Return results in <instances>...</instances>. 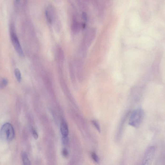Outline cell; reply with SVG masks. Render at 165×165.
Here are the masks:
<instances>
[{
	"label": "cell",
	"instance_id": "cell-1",
	"mask_svg": "<svg viewBox=\"0 0 165 165\" xmlns=\"http://www.w3.org/2000/svg\"><path fill=\"white\" fill-rule=\"evenodd\" d=\"M144 112L141 108L135 110L129 117L128 124L133 127L137 128L141 124L144 119Z\"/></svg>",
	"mask_w": 165,
	"mask_h": 165
},
{
	"label": "cell",
	"instance_id": "cell-2",
	"mask_svg": "<svg viewBox=\"0 0 165 165\" xmlns=\"http://www.w3.org/2000/svg\"><path fill=\"white\" fill-rule=\"evenodd\" d=\"M15 136L14 130L11 124L7 123L3 125L0 131V138L2 140L6 142L11 141Z\"/></svg>",
	"mask_w": 165,
	"mask_h": 165
},
{
	"label": "cell",
	"instance_id": "cell-3",
	"mask_svg": "<svg viewBox=\"0 0 165 165\" xmlns=\"http://www.w3.org/2000/svg\"><path fill=\"white\" fill-rule=\"evenodd\" d=\"M155 152L154 146L149 147L147 150L141 165H150Z\"/></svg>",
	"mask_w": 165,
	"mask_h": 165
},
{
	"label": "cell",
	"instance_id": "cell-4",
	"mask_svg": "<svg viewBox=\"0 0 165 165\" xmlns=\"http://www.w3.org/2000/svg\"><path fill=\"white\" fill-rule=\"evenodd\" d=\"M11 39L15 49L19 55L23 57L24 55L23 51L16 34L12 32L11 33Z\"/></svg>",
	"mask_w": 165,
	"mask_h": 165
},
{
	"label": "cell",
	"instance_id": "cell-5",
	"mask_svg": "<svg viewBox=\"0 0 165 165\" xmlns=\"http://www.w3.org/2000/svg\"><path fill=\"white\" fill-rule=\"evenodd\" d=\"M60 131L63 136H68L69 129L68 124L64 120H62L60 124Z\"/></svg>",
	"mask_w": 165,
	"mask_h": 165
},
{
	"label": "cell",
	"instance_id": "cell-6",
	"mask_svg": "<svg viewBox=\"0 0 165 165\" xmlns=\"http://www.w3.org/2000/svg\"><path fill=\"white\" fill-rule=\"evenodd\" d=\"M22 157L23 165H31L30 161L26 152H24L23 153L22 155Z\"/></svg>",
	"mask_w": 165,
	"mask_h": 165
},
{
	"label": "cell",
	"instance_id": "cell-7",
	"mask_svg": "<svg viewBox=\"0 0 165 165\" xmlns=\"http://www.w3.org/2000/svg\"><path fill=\"white\" fill-rule=\"evenodd\" d=\"M14 74L18 81L20 82L21 80V75L20 71L19 69H15L14 70Z\"/></svg>",
	"mask_w": 165,
	"mask_h": 165
},
{
	"label": "cell",
	"instance_id": "cell-8",
	"mask_svg": "<svg viewBox=\"0 0 165 165\" xmlns=\"http://www.w3.org/2000/svg\"><path fill=\"white\" fill-rule=\"evenodd\" d=\"M8 84V80L7 79L2 78L0 80V88H3Z\"/></svg>",
	"mask_w": 165,
	"mask_h": 165
},
{
	"label": "cell",
	"instance_id": "cell-9",
	"mask_svg": "<svg viewBox=\"0 0 165 165\" xmlns=\"http://www.w3.org/2000/svg\"><path fill=\"white\" fill-rule=\"evenodd\" d=\"M92 123H93V125L95 126L96 128L97 129V130L100 133L101 129L98 122L97 121L94 120L92 121Z\"/></svg>",
	"mask_w": 165,
	"mask_h": 165
},
{
	"label": "cell",
	"instance_id": "cell-10",
	"mask_svg": "<svg viewBox=\"0 0 165 165\" xmlns=\"http://www.w3.org/2000/svg\"><path fill=\"white\" fill-rule=\"evenodd\" d=\"M92 158L93 159V160L96 163H99V159L96 153H93L91 155Z\"/></svg>",
	"mask_w": 165,
	"mask_h": 165
},
{
	"label": "cell",
	"instance_id": "cell-11",
	"mask_svg": "<svg viewBox=\"0 0 165 165\" xmlns=\"http://www.w3.org/2000/svg\"><path fill=\"white\" fill-rule=\"evenodd\" d=\"M62 142L63 145H66L68 144L69 141V138L68 136H63L62 138Z\"/></svg>",
	"mask_w": 165,
	"mask_h": 165
},
{
	"label": "cell",
	"instance_id": "cell-12",
	"mask_svg": "<svg viewBox=\"0 0 165 165\" xmlns=\"http://www.w3.org/2000/svg\"><path fill=\"white\" fill-rule=\"evenodd\" d=\"M32 134L34 138L35 139L37 140L39 137L38 133H37L36 130L34 128H33L32 127Z\"/></svg>",
	"mask_w": 165,
	"mask_h": 165
},
{
	"label": "cell",
	"instance_id": "cell-13",
	"mask_svg": "<svg viewBox=\"0 0 165 165\" xmlns=\"http://www.w3.org/2000/svg\"><path fill=\"white\" fill-rule=\"evenodd\" d=\"M62 154L64 157H68V150L66 148L63 149L62 151Z\"/></svg>",
	"mask_w": 165,
	"mask_h": 165
}]
</instances>
